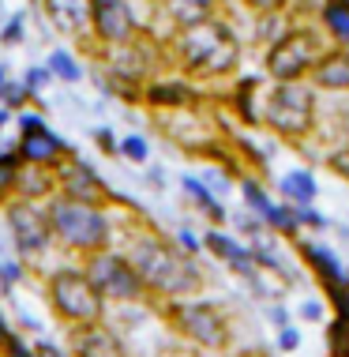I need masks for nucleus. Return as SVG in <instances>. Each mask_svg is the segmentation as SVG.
Here are the masks:
<instances>
[{
  "label": "nucleus",
  "instance_id": "6ab92c4d",
  "mask_svg": "<svg viewBox=\"0 0 349 357\" xmlns=\"http://www.w3.org/2000/svg\"><path fill=\"white\" fill-rule=\"evenodd\" d=\"M304 259L316 267V275H319V282L327 286V294H331V289L349 286V275L342 271V264H338V256L331 252V248H323V245H304Z\"/></svg>",
  "mask_w": 349,
  "mask_h": 357
},
{
  "label": "nucleus",
  "instance_id": "bb28decb",
  "mask_svg": "<svg viewBox=\"0 0 349 357\" xmlns=\"http://www.w3.org/2000/svg\"><path fill=\"white\" fill-rule=\"evenodd\" d=\"M240 192H245V204L256 211L259 218H267V215H270V207H274V204H270V196L256 185V181H240Z\"/></svg>",
  "mask_w": 349,
  "mask_h": 357
},
{
  "label": "nucleus",
  "instance_id": "9b49d317",
  "mask_svg": "<svg viewBox=\"0 0 349 357\" xmlns=\"http://www.w3.org/2000/svg\"><path fill=\"white\" fill-rule=\"evenodd\" d=\"M56 196L105 207L113 199V192L98 173H94V166H86V162H79V158H64L61 166H56Z\"/></svg>",
  "mask_w": 349,
  "mask_h": 357
},
{
  "label": "nucleus",
  "instance_id": "f8f14e48",
  "mask_svg": "<svg viewBox=\"0 0 349 357\" xmlns=\"http://www.w3.org/2000/svg\"><path fill=\"white\" fill-rule=\"evenodd\" d=\"M68 357H128V350H124V342L98 320V324L68 327Z\"/></svg>",
  "mask_w": 349,
  "mask_h": 357
},
{
  "label": "nucleus",
  "instance_id": "2f4dec72",
  "mask_svg": "<svg viewBox=\"0 0 349 357\" xmlns=\"http://www.w3.org/2000/svg\"><path fill=\"white\" fill-rule=\"evenodd\" d=\"M331 301H334V316L349 327V286L342 289H331Z\"/></svg>",
  "mask_w": 349,
  "mask_h": 357
},
{
  "label": "nucleus",
  "instance_id": "a19ab883",
  "mask_svg": "<svg viewBox=\"0 0 349 357\" xmlns=\"http://www.w3.org/2000/svg\"><path fill=\"white\" fill-rule=\"evenodd\" d=\"M94 139H98V147H102L105 154H116V139H113V132L98 128V132H94Z\"/></svg>",
  "mask_w": 349,
  "mask_h": 357
},
{
  "label": "nucleus",
  "instance_id": "cd10ccee",
  "mask_svg": "<svg viewBox=\"0 0 349 357\" xmlns=\"http://www.w3.org/2000/svg\"><path fill=\"white\" fill-rule=\"evenodd\" d=\"M327 346H331V357H349V327L338 316L327 327Z\"/></svg>",
  "mask_w": 349,
  "mask_h": 357
},
{
  "label": "nucleus",
  "instance_id": "a18cd8bd",
  "mask_svg": "<svg viewBox=\"0 0 349 357\" xmlns=\"http://www.w3.org/2000/svg\"><path fill=\"white\" fill-rule=\"evenodd\" d=\"M8 113H12V109H0V128L8 124Z\"/></svg>",
  "mask_w": 349,
  "mask_h": 357
},
{
  "label": "nucleus",
  "instance_id": "7c9ffc66",
  "mask_svg": "<svg viewBox=\"0 0 349 357\" xmlns=\"http://www.w3.org/2000/svg\"><path fill=\"white\" fill-rule=\"evenodd\" d=\"M49 79H53L49 68H31V72L23 75V86H26V94H31V98H38V94L49 86Z\"/></svg>",
  "mask_w": 349,
  "mask_h": 357
},
{
  "label": "nucleus",
  "instance_id": "423d86ee",
  "mask_svg": "<svg viewBox=\"0 0 349 357\" xmlns=\"http://www.w3.org/2000/svg\"><path fill=\"white\" fill-rule=\"evenodd\" d=\"M4 218H8V234H12V245L23 264H34L53 248V229H49V215H45V204L38 199H4Z\"/></svg>",
  "mask_w": 349,
  "mask_h": 357
},
{
  "label": "nucleus",
  "instance_id": "4468645a",
  "mask_svg": "<svg viewBox=\"0 0 349 357\" xmlns=\"http://www.w3.org/2000/svg\"><path fill=\"white\" fill-rule=\"evenodd\" d=\"M49 23L56 26L61 34L75 38V42H94V31H91V0H42Z\"/></svg>",
  "mask_w": 349,
  "mask_h": 357
},
{
  "label": "nucleus",
  "instance_id": "2eb2a0df",
  "mask_svg": "<svg viewBox=\"0 0 349 357\" xmlns=\"http://www.w3.org/2000/svg\"><path fill=\"white\" fill-rule=\"evenodd\" d=\"M203 245H207L210 252L222 259V264H229L237 275H245L248 282H256V286H259V267H256V259H251V252H248L245 245H237V241L226 237L222 229H210V234L203 237Z\"/></svg>",
  "mask_w": 349,
  "mask_h": 357
},
{
  "label": "nucleus",
  "instance_id": "4c0bfd02",
  "mask_svg": "<svg viewBox=\"0 0 349 357\" xmlns=\"http://www.w3.org/2000/svg\"><path fill=\"white\" fill-rule=\"evenodd\" d=\"M278 346H282V350H297V346H300V331H297V327H278Z\"/></svg>",
  "mask_w": 349,
  "mask_h": 357
},
{
  "label": "nucleus",
  "instance_id": "f03ea898",
  "mask_svg": "<svg viewBox=\"0 0 349 357\" xmlns=\"http://www.w3.org/2000/svg\"><path fill=\"white\" fill-rule=\"evenodd\" d=\"M173 56L188 75H199V79H218V75H229L240 61V42L237 34L229 31L222 19H203V23L192 26H177V38H173Z\"/></svg>",
  "mask_w": 349,
  "mask_h": 357
},
{
  "label": "nucleus",
  "instance_id": "1a4fd4ad",
  "mask_svg": "<svg viewBox=\"0 0 349 357\" xmlns=\"http://www.w3.org/2000/svg\"><path fill=\"white\" fill-rule=\"evenodd\" d=\"M169 316H173V327L192 339L203 350H226L229 346V320L218 305H207V301H173L169 305Z\"/></svg>",
  "mask_w": 349,
  "mask_h": 357
},
{
  "label": "nucleus",
  "instance_id": "0eeeda50",
  "mask_svg": "<svg viewBox=\"0 0 349 357\" xmlns=\"http://www.w3.org/2000/svg\"><path fill=\"white\" fill-rule=\"evenodd\" d=\"M83 275L94 282V289L105 297V301H143L147 297V286L135 275V267L128 264L124 252H113V248H102V252H91L83 259Z\"/></svg>",
  "mask_w": 349,
  "mask_h": 357
},
{
  "label": "nucleus",
  "instance_id": "9d476101",
  "mask_svg": "<svg viewBox=\"0 0 349 357\" xmlns=\"http://www.w3.org/2000/svg\"><path fill=\"white\" fill-rule=\"evenodd\" d=\"M91 31L94 42H102L109 50V45L132 42L139 34V23H135L128 0H91Z\"/></svg>",
  "mask_w": 349,
  "mask_h": 357
},
{
  "label": "nucleus",
  "instance_id": "412c9836",
  "mask_svg": "<svg viewBox=\"0 0 349 357\" xmlns=\"http://www.w3.org/2000/svg\"><path fill=\"white\" fill-rule=\"evenodd\" d=\"M282 196H286V204H293V207H312V199H316V177L308 169H293V173H286L282 177Z\"/></svg>",
  "mask_w": 349,
  "mask_h": 357
},
{
  "label": "nucleus",
  "instance_id": "aec40b11",
  "mask_svg": "<svg viewBox=\"0 0 349 357\" xmlns=\"http://www.w3.org/2000/svg\"><path fill=\"white\" fill-rule=\"evenodd\" d=\"M215 4H218V0H162L166 15H169L177 26H192V23L210 19V15H215Z\"/></svg>",
  "mask_w": 349,
  "mask_h": 357
},
{
  "label": "nucleus",
  "instance_id": "79ce46f5",
  "mask_svg": "<svg viewBox=\"0 0 349 357\" xmlns=\"http://www.w3.org/2000/svg\"><path fill=\"white\" fill-rule=\"evenodd\" d=\"M34 357H68V350H61V346H53V342H38Z\"/></svg>",
  "mask_w": 349,
  "mask_h": 357
},
{
  "label": "nucleus",
  "instance_id": "37998d69",
  "mask_svg": "<svg viewBox=\"0 0 349 357\" xmlns=\"http://www.w3.org/2000/svg\"><path fill=\"white\" fill-rule=\"evenodd\" d=\"M300 312H304V320H312V324L323 320V305H319V301H304V308H300Z\"/></svg>",
  "mask_w": 349,
  "mask_h": 357
},
{
  "label": "nucleus",
  "instance_id": "c756f323",
  "mask_svg": "<svg viewBox=\"0 0 349 357\" xmlns=\"http://www.w3.org/2000/svg\"><path fill=\"white\" fill-rule=\"evenodd\" d=\"M116 151H121L124 158H132V162H147L150 158V147H147L143 136H124L121 143H116Z\"/></svg>",
  "mask_w": 349,
  "mask_h": 357
},
{
  "label": "nucleus",
  "instance_id": "c85d7f7f",
  "mask_svg": "<svg viewBox=\"0 0 349 357\" xmlns=\"http://www.w3.org/2000/svg\"><path fill=\"white\" fill-rule=\"evenodd\" d=\"M0 102H4V109H23L26 102H31V94H26L23 83H0Z\"/></svg>",
  "mask_w": 349,
  "mask_h": 357
},
{
  "label": "nucleus",
  "instance_id": "ddd939ff",
  "mask_svg": "<svg viewBox=\"0 0 349 357\" xmlns=\"http://www.w3.org/2000/svg\"><path fill=\"white\" fill-rule=\"evenodd\" d=\"M15 154L26 162V166H45V169H56L64 158H72L68 143L61 136H53L49 124H45V128H34V132H23Z\"/></svg>",
  "mask_w": 349,
  "mask_h": 357
},
{
  "label": "nucleus",
  "instance_id": "f257e3e1",
  "mask_svg": "<svg viewBox=\"0 0 349 357\" xmlns=\"http://www.w3.org/2000/svg\"><path fill=\"white\" fill-rule=\"evenodd\" d=\"M124 256L135 267V275L143 278L147 294H158L166 301H180V297H192L203 289V271H199L196 256L180 252L173 241L154 234V229H135V234H128Z\"/></svg>",
  "mask_w": 349,
  "mask_h": 357
},
{
  "label": "nucleus",
  "instance_id": "58836bf2",
  "mask_svg": "<svg viewBox=\"0 0 349 357\" xmlns=\"http://www.w3.org/2000/svg\"><path fill=\"white\" fill-rule=\"evenodd\" d=\"M4 357H34V346H26V342L15 335V339L4 346Z\"/></svg>",
  "mask_w": 349,
  "mask_h": 357
},
{
  "label": "nucleus",
  "instance_id": "b1692460",
  "mask_svg": "<svg viewBox=\"0 0 349 357\" xmlns=\"http://www.w3.org/2000/svg\"><path fill=\"white\" fill-rule=\"evenodd\" d=\"M19 169H23V158H19L15 151L0 154V199H12V196H15Z\"/></svg>",
  "mask_w": 349,
  "mask_h": 357
},
{
  "label": "nucleus",
  "instance_id": "a878e982",
  "mask_svg": "<svg viewBox=\"0 0 349 357\" xmlns=\"http://www.w3.org/2000/svg\"><path fill=\"white\" fill-rule=\"evenodd\" d=\"M267 222V226L270 229H278V234H297V229H300V222H297V207L293 204H286V207H270V215L263 218Z\"/></svg>",
  "mask_w": 349,
  "mask_h": 357
},
{
  "label": "nucleus",
  "instance_id": "473e14b6",
  "mask_svg": "<svg viewBox=\"0 0 349 357\" xmlns=\"http://www.w3.org/2000/svg\"><path fill=\"white\" fill-rule=\"evenodd\" d=\"M0 42H4V45H19V42H23V15H12V19H8Z\"/></svg>",
  "mask_w": 349,
  "mask_h": 357
},
{
  "label": "nucleus",
  "instance_id": "4be33fe9",
  "mask_svg": "<svg viewBox=\"0 0 349 357\" xmlns=\"http://www.w3.org/2000/svg\"><path fill=\"white\" fill-rule=\"evenodd\" d=\"M323 26L334 42L349 45V0H327L323 4Z\"/></svg>",
  "mask_w": 349,
  "mask_h": 357
},
{
  "label": "nucleus",
  "instance_id": "c9c22d12",
  "mask_svg": "<svg viewBox=\"0 0 349 357\" xmlns=\"http://www.w3.org/2000/svg\"><path fill=\"white\" fill-rule=\"evenodd\" d=\"M245 4L251 8V12H259V15H274V12L286 8V0H245Z\"/></svg>",
  "mask_w": 349,
  "mask_h": 357
},
{
  "label": "nucleus",
  "instance_id": "39448f33",
  "mask_svg": "<svg viewBox=\"0 0 349 357\" xmlns=\"http://www.w3.org/2000/svg\"><path fill=\"white\" fill-rule=\"evenodd\" d=\"M259 121H267V128H274L278 136H286V139L308 136L312 124H316V94L300 79L297 83H278L274 91L267 94L263 117Z\"/></svg>",
  "mask_w": 349,
  "mask_h": 357
},
{
  "label": "nucleus",
  "instance_id": "e433bc0d",
  "mask_svg": "<svg viewBox=\"0 0 349 357\" xmlns=\"http://www.w3.org/2000/svg\"><path fill=\"white\" fill-rule=\"evenodd\" d=\"M23 278V264H0V282H4V289H12V282H19Z\"/></svg>",
  "mask_w": 349,
  "mask_h": 357
},
{
  "label": "nucleus",
  "instance_id": "20e7f679",
  "mask_svg": "<svg viewBox=\"0 0 349 357\" xmlns=\"http://www.w3.org/2000/svg\"><path fill=\"white\" fill-rule=\"evenodd\" d=\"M45 301H49L53 316L64 327L79 324H98L105 316V297L94 289V282L83 275V267H56L45 278Z\"/></svg>",
  "mask_w": 349,
  "mask_h": 357
},
{
  "label": "nucleus",
  "instance_id": "dca6fc26",
  "mask_svg": "<svg viewBox=\"0 0 349 357\" xmlns=\"http://www.w3.org/2000/svg\"><path fill=\"white\" fill-rule=\"evenodd\" d=\"M143 102L154 105V109H188L196 102V91L180 79H162V83H147Z\"/></svg>",
  "mask_w": 349,
  "mask_h": 357
},
{
  "label": "nucleus",
  "instance_id": "a211bd4d",
  "mask_svg": "<svg viewBox=\"0 0 349 357\" xmlns=\"http://www.w3.org/2000/svg\"><path fill=\"white\" fill-rule=\"evenodd\" d=\"M15 196L19 199H49L56 196V169H45V166H26L19 169V185H15Z\"/></svg>",
  "mask_w": 349,
  "mask_h": 357
},
{
  "label": "nucleus",
  "instance_id": "5701e85b",
  "mask_svg": "<svg viewBox=\"0 0 349 357\" xmlns=\"http://www.w3.org/2000/svg\"><path fill=\"white\" fill-rule=\"evenodd\" d=\"M184 192H188V196L196 199V207H199L207 218H215V222L226 218V207L218 204V199H215V192H210L207 185H203V181H196V177H184Z\"/></svg>",
  "mask_w": 349,
  "mask_h": 357
},
{
  "label": "nucleus",
  "instance_id": "ea45409f",
  "mask_svg": "<svg viewBox=\"0 0 349 357\" xmlns=\"http://www.w3.org/2000/svg\"><path fill=\"white\" fill-rule=\"evenodd\" d=\"M34 128H45V121L38 117V113H23V117H19V132H34Z\"/></svg>",
  "mask_w": 349,
  "mask_h": 357
},
{
  "label": "nucleus",
  "instance_id": "72a5a7b5",
  "mask_svg": "<svg viewBox=\"0 0 349 357\" xmlns=\"http://www.w3.org/2000/svg\"><path fill=\"white\" fill-rule=\"evenodd\" d=\"M327 166H331L342 181H349V147H342V151H334L331 158H327Z\"/></svg>",
  "mask_w": 349,
  "mask_h": 357
},
{
  "label": "nucleus",
  "instance_id": "f704fd0d",
  "mask_svg": "<svg viewBox=\"0 0 349 357\" xmlns=\"http://www.w3.org/2000/svg\"><path fill=\"white\" fill-rule=\"evenodd\" d=\"M177 248H180V252H188V256H196L203 248V241L192 234V229H180V234H177Z\"/></svg>",
  "mask_w": 349,
  "mask_h": 357
},
{
  "label": "nucleus",
  "instance_id": "49530a36",
  "mask_svg": "<svg viewBox=\"0 0 349 357\" xmlns=\"http://www.w3.org/2000/svg\"><path fill=\"white\" fill-rule=\"evenodd\" d=\"M4 79H8V72H4V68H0V83H4Z\"/></svg>",
  "mask_w": 349,
  "mask_h": 357
},
{
  "label": "nucleus",
  "instance_id": "c03bdc74",
  "mask_svg": "<svg viewBox=\"0 0 349 357\" xmlns=\"http://www.w3.org/2000/svg\"><path fill=\"white\" fill-rule=\"evenodd\" d=\"M270 324H274V327H289V312H286L282 305H274V308H270Z\"/></svg>",
  "mask_w": 349,
  "mask_h": 357
},
{
  "label": "nucleus",
  "instance_id": "393cba45",
  "mask_svg": "<svg viewBox=\"0 0 349 357\" xmlns=\"http://www.w3.org/2000/svg\"><path fill=\"white\" fill-rule=\"evenodd\" d=\"M45 68H49L53 79H64V83H75V79L83 75L79 61H75V56L68 53V50H56V53L49 56V64H45Z\"/></svg>",
  "mask_w": 349,
  "mask_h": 357
},
{
  "label": "nucleus",
  "instance_id": "6e6552de",
  "mask_svg": "<svg viewBox=\"0 0 349 357\" xmlns=\"http://www.w3.org/2000/svg\"><path fill=\"white\" fill-rule=\"evenodd\" d=\"M323 56V45L312 31L297 26V31H286L282 38L270 42V53H267V72L270 79L278 83H297L312 72V64Z\"/></svg>",
  "mask_w": 349,
  "mask_h": 357
},
{
  "label": "nucleus",
  "instance_id": "f3484780",
  "mask_svg": "<svg viewBox=\"0 0 349 357\" xmlns=\"http://www.w3.org/2000/svg\"><path fill=\"white\" fill-rule=\"evenodd\" d=\"M312 79L316 86H327V91H349V50L323 53L312 64Z\"/></svg>",
  "mask_w": 349,
  "mask_h": 357
},
{
  "label": "nucleus",
  "instance_id": "7ed1b4c3",
  "mask_svg": "<svg viewBox=\"0 0 349 357\" xmlns=\"http://www.w3.org/2000/svg\"><path fill=\"white\" fill-rule=\"evenodd\" d=\"M45 215H49V229H53V245H61L64 252H102L113 241V222L105 215V207L94 204H79L68 196H49L45 199Z\"/></svg>",
  "mask_w": 349,
  "mask_h": 357
}]
</instances>
